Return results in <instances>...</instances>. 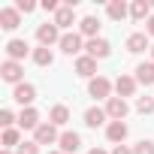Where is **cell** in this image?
Returning a JSON list of instances; mask_svg holds the SVG:
<instances>
[{"mask_svg":"<svg viewBox=\"0 0 154 154\" xmlns=\"http://www.w3.org/2000/svg\"><path fill=\"white\" fill-rule=\"evenodd\" d=\"M57 45H60V51H63V54H79V51L85 48V42H82V33H75V30H72V33H63Z\"/></svg>","mask_w":154,"mask_h":154,"instance_id":"cell-8","label":"cell"},{"mask_svg":"<svg viewBox=\"0 0 154 154\" xmlns=\"http://www.w3.org/2000/svg\"><path fill=\"white\" fill-rule=\"evenodd\" d=\"M48 121H51L54 127H63V124L69 121V109H66L63 103H57V106H51V112H48Z\"/></svg>","mask_w":154,"mask_h":154,"instance_id":"cell-22","label":"cell"},{"mask_svg":"<svg viewBox=\"0 0 154 154\" xmlns=\"http://www.w3.org/2000/svg\"><path fill=\"white\" fill-rule=\"evenodd\" d=\"M151 9H154V3H151Z\"/></svg>","mask_w":154,"mask_h":154,"instance_id":"cell-38","label":"cell"},{"mask_svg":"<svg viewBox=\"0 0 154 154\" xmlns=\"http://www.w3.org/2000/svg\"><path fill=\"white\" fill-rule=\"evenodd\" d=\"M0 154H12V151H9V148H3V151H0Z\"/></svg>","mask_w":154,"mask_h":154,"instance_id":"cell-35","label":"cell"},{"mask_svg":"<svg viewBox=\"0 0 154 154\" xmlns=\"http://www.w3.org/2000/svg\"><path fill=\"white\" fill-rule=\"evenodd\" d=\"M18 154H39V145L36 142H21L18 145Z\"/></svg>","mask_w":154,"mask_h":154,"instance_id":"cell-29","label":"cell"},{"mask_svg":"<svg viewBox=\"0 0 154 154\" xmlns=\"http://www.w3.org/2000/svg\"><path fill=\"white\" fill-rule=\"evenodd\" d=\"M0 142H3V148H18L21 145V136H18V130L15 127H9V130H3V139H0Z\"/></svg>","mask_w":154,"mask_h":154,"instance_id":"cell-25","label":"cell"},{"mask_svg":"<svg viewBox=\"0 0 154 154\" xmlns=\"http://www.w3.org/2000/svg\"><path fill=\"white\" fill-rule=\"evenodd\" d=\"M88 154H106V151H103V148H91Z\"/></svg>","mask_w":154,"mask_h":154,"instance_id":"cell-34","label":"cell"},{"mask_svg":"<svg viewBox=\"0 0 154 154\" xmlns=\"http://www.w3.org/2000/svg\"><path fill=\"white\" fill-rule=\"evenodd\" d=\"M145 48H151V45H148V33H130V36H127V51H130V54H139V51H145Z\"/></svg>","mask_w":154,"mask_h":154,"instance_id":"cell-19","label":"cell"},{"mask_svg":"<svg viewBox=\"0 0 154 154\" xmlns=\"http://www.w3.org/2000/svg\"><path fill=\"white\" fill-rule=\"evenodd\" d=\"M151 60H154V45H151Z\"/></svg>","mask_w":154,"mask_h":154,"instance_id":"cell-37","label":"cell"},{"mask_svg":"<svg viewBox=\"0 0 154 154\" xmlns=\"http://www.w3.org/2000/svg\"><path fill=\"white\" fill-rule=\"evenodd\" d=\"M112 154H133V148H127V145H115Z\"/></svg>","mask_w":154,"mask_h":154,"instance_id":"cell-32","label":"cell"},{"mask_svg":"<svg viewBox=\"0 0 154 154\" xmlns=\"http://www.w3.org/2000/svg\"><path fill=\"white\" fill-rule=\"evenodd\" d=\"M30 54V45H27V39H9L6 42V57L9 60H21V57H27ZM33 57V54H30Z\"/></svg>","mask_w":154,"mask_h":154,"instance_id":"cell-9","label":"cell"},{"mask_svg":"<svg viewBox=\"0 0 154 154\" xmlns=\"http://www.w3.org/2000/svg\"><path fill=\"white\" fill-rule=\"evenodd\" d=\"M54 24L57 27H72L75 24V6H60L54 12Z\"/></svg>","mask_w":154,"mask_h":154,"instance_id":"cell-18","label":"cell"},{"mask_svg":"<svg viewBox=\"0 0 154 154\" xmlns=\"http://www.w3.org/2000/svg\"><path fill=\"white\" fill-rule=\"evenodd\" d=\"M15 9L27 15V12H33V9H36V3H33V0H18V3H15Z\"/></svg>","mask_w":154,"mask_h":154,"instance_id":"cell-30","label":"cell"},{"mask_svg":"<svg viewBox=\"0 0 154 154\" xmlns=\"http://www.w3.org/2000/svg\"><path fill=\"white\" fill-rule=\"evenodd\" d=\"M85 54H91L94 60H100V57H109V54H112V45H109L103 36H97V39H88V42H85Z\"/></svg>","mask_w":154,"mask_h":154,"instance_id":"cell-6","label":"cell"},{"mask_svg":"<svg viewBox=\"0 0 154 154\" xmlns=\"http://www.w3.org/2000/svg\"><path fill=\"white\" fill-rule=\"evenodd\" d=\"M106 118H109V115H106V109H100V106H91V109L85 112V124H88V127H94V130H97Z\"/></svg>","mask_w":154,"mask_h":154,"instance_id":"cell-23","label":"cell"},{"mask_svg":"<svg viewBox=\"0 0 154 154\" xmlns=\"http://www.w3.org/2000/svg\"><path fill=\"white\" fill-rule=\"evenodd\" d=\"M60 36H63V33H60V27H57L54 21H45V24H39V27H36V42H39V45H45V48H48V45H54V42H60Z\"/></svg>","mask_w":154,"mask_h":154,"instance_id":"cell-1","label":"cell"},{"mask_svg":"<svg viewBox=\"0 0 154 154\" xmlns=\"http://www.w3.org/2000/svg\"><path fill=\"white\" fill-rule=\"evenodd\" d=\"M48 154H63V151H60V148H57V151H48Z\"/></svg>","mask_w":154,"mask_h":154,"instance_id":"cell-36","label":"cell"},{"mask_svg":"<svg viewBox=\"0 0 154 154\" xmlns=\"http://www.w3.org/2000/svg\"><path fill=\"white\" fill-rule=\"evenodd\" d=\"M75 72H79L82 79H97V60L91 54H79V60H75Z\"/></svg>","mask_w":154,"mask_h":154,"instance_id":"cell-10","label":"cell"},{"mask_svg":"<svg viewBox=\"0 0 154 154\" xmlns=\"http://www.w3.org/2000/svg\"><path fill=\"white\" fill-rule=\"evenodd\" d=\"M136 82H139V85H145V88H151V85H154V60H145V63H139V66H136Z\"/></svg>","mask_w":154,"mask_h":154,"instance_id":"cell-15","label":"cell"},{"mask_svg":"<svg viewBox=\"0 0 154 154\" xmlns=\"http://www.w3.org/2000/svg\"><path fill=\"white\" fill-rule=\"evenodd\" d=\"M0 75H3V82H9V85H21V75H24V66L18 63V60H3L0 63Z\"/></svg>","mask_w":154,"mask_h":154,"instance_id":"cell-2","label":"cell"},{"mask_svg":"<svg viewBox=\"0 0 154 154\" xmlns=\"http://www.w3.org/2000/svg\"><path fill=\"white\" fill-rule=\"evenodd\" d=\"M12 100H15L21 109H30V103L36 100V88H33L30 82H21V85L12 88Z\"/></svg>","mask_w":154,"mask_h":154,"instance_id":"cell-3","label":"cell"},{"mask_svg":"<svg viewBox=\"0 0 154 154\" xmlns=\"http://www.w3.org/2000/svg\"><path fill=\"white\" fill-rule=\"evenodd\" d=\"M106 136H109V142H115V145H124V139H127V124H124V121H109V127H106Z\"/></svg>","mask_w":154,"mask_h":154,"instance_id":"cell-14","label":"cell"},{"mask_svg":"<svg viewBox=\"0 0 154 154\" xmlns=\"http://www.w3.org/2000/svg\"><path fill=\"white\" fill-rule=\"evenodd\" d=\"M145 33H148V36H154V15L145 21Z\"/></svg>","mask_w":154,"mask_h":154,"instance_id":"cell-33","label":"cell"},{"mask_svg":"<svg viewBox=\"0 0 154 154\" xmlns=\"http://www.w3.org/2000/svg\"><path fill=\"white\" fill-rule=\"evenodd\" d=\"M79 33L88 36V39H97V33H100V18H97V15L82 18V21H79Z\"/></svg>","mask_w":154,"mask_h":154,"instance_id":"cell-16","label":"cell"},{"mask_svg":"<svg viewBox=\"0 0 154 154\" xmlns=\"http://www.w3.org/2000/svg\"><path fill=\"white\" fill-rule=\"evenodd\" d=\"M133 154H154V142H151V139L136 142V145H133Z\"/></svg>","mask_w":154,"mask_h":154,"instance_id":"cell-27","label":"cell"},{"mask_svg":"<svg viewBox=\"0 0 154 154\" xmlns=\"http://www.w3.org/2000/svg\"><path fill=\"white\" fill-rule=\"evenodd\" d=\"M136 112L139 115H151L154 112V97H139L136 100Z\"/></svg>","mask_w":154,"mask_h":154,"instance_id":"cell-26","label":"cell"},{"mask_svg":"<svg viewBox=\"0 0 154 154\" xmlns=\"http://www.w3.org/2000/svg\"><path fill=\"white\" fill-rule=\"evenodd\" d=\"M21 24V12L15 6H6V9H0V27L3 30H15Z\"/></svg>","mask_w":154,"mask_h":154,"instance_id":"cell-12","label":"cell"},{"mask_svg":"<svg viewBox=\"0 0 154 154\" xmlns=\"http://www.w3.org/2000/svg\"><path fill=\"white\" fill-rule=\"evenodd\" d=\"M15 121H18V118L12 115V109H3V112H0V127H3V130H9Z\"/></svg>","mask_w":154,"mask_h":154,"instance_id":"cell-28","label":"cell"},{"mask_svg":"<svg viewBox=\"0 0 154 154\" xmlns=\"http://www.w3.org/2000/svg\"><path fill=\"white\" fill-rule=\"evenodd\" d=\"M18 127H21V130H36V127H39V112H36L33 106H30V109H21Z\"/></svg>","mask_w":154,"mask_h":154,"instance_id":"cell-17","label":"cell"},{"mask_svg":"<svg viewBox=\"0 0 154 154\" xmlns=\"http://www.w3.org/2000/svg\"><path fill=\"white\" fill-rule=\"evenodd\" d=\"M127 12H130V9H127L124 0H112V3L106 6V15H109L112 21H124V18H127Z\"/></svg>","mask_w":154,"mask_h":154,"instance_id":"cell-21","label":"cell"},{"mask_svg":"<svg viewBox=\"0 0 154 154\" xmlns=\"http://www.w3.org/2000/svg\"><path fill=\"white\" fill-rule=\"evenodd\" d=\"M112 88H115V85L106 79V75H97V79H91V82H88V94H91L94 100H109Z\"/></svg>","mask_w":154,"mask_h":154,"instance_id":"cell-5","label":"cell"},{"mask_svg":"<svg viewBox=\"0 0 154 154\" xmlns=\"http://www.w3.org/2000/svg\"><path fill=\"white\" fill-rule=\"evenodd\" d=\"M130 15H133L136 21H148V18H151V3H148V0H133Z\"/></svg>","mask_w":154,"mask_h":154,"instance_id":"cell-20","label":"cell"},{"mask_svg":"<svg viewBox=\"0 0 154 154\" xmlns=\"http://www.w3.org/2000/svg\"><path fill=\"white\" fill-rule=\"evenodd\" d=\"M57 145H60L63 154H75V151L82 148V136L75 133V130H66V133H60V142Z\"/></svg>","mask_w":154,"mask_h":154,"instance_id":"cell-11","label":"cell"},{"mask_svg":"<svg viewBox=\"0 0 154 154\" xmlns=\"http://www.w3.org/2000/svg\"><path fill=\"white\" fill-rule=\"evenodd\" d=\"M136 75H118V79H115V91H118V97L124 100V97H133L136 94Z\"/></svg>","mask_w":154,"mask_h":154,"instance_id":"cell-13","label":"cell"},{"mask_svg":"<svg viewBox=\"0 0 154 154\" xmlns=\"http://www.w3.org/2000/svg\"><path fill=\"white\" fill-rule=\"evenodd\" d=\"M33 63H36V66H51V63H54V51L45 48V45L33 48Z\"/></svg>","mask_w":154,"mask_h":154,"instance_id":"cell-24","label":"cell"},{"mask_svg":"<svg viewBox=\"0 0 154 154\" xmlns=\"http://www.w3.org/2000/svg\"><path fill=\"white\" fill-rule=\"evenodd\" d=\"M33 142H36V145H54V142H60V136H57V127H54L51 121L39 124V127L33 130Z\"/></svg>","mask_w":154,"mask_h":154,"instance_id":"cell-4","label":"cell"},{"mask_svg":"<svg viewBox=\"0 0 154 154\" xmlns=\"http://www.w3.org/2000/svg\"><path fill=\"white\" fill-rule=\"evenodd\" d=\"M127 112H130L127 100H121V97H109V100H106V115H109L112 121H124Z\"/></svg>","mask_w":154,"mask_h":154,"instance_id":"cell-7","label":"cell"},{"mask_svg":"<svg viewBox=\"0 0 154 154\" xmlns=\"http://www.w3.org/2000/svg\"><path fill=\"white\" fill-rule=\"evenodd\" d=\"M42 9L45 12H57L60 6H57V0H42Z\"/></svg>","mask_w":154,"mask_h":154,"instance_id":"cell-31","label":"cell"}]
</instances>
